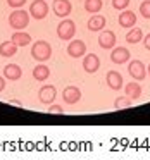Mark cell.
<instances>
[{"label":"cell","mask_w":150,"mask_h":160,"mask_svg":"<svg viewBox=\"0 0 150 160\" xmlns=\"http://www.w3.org/2000/svg\"><path fill=\"white\" fill-rule=\"evenodd\" d=\"M4 78L9 81H18L23 78V69L18 64H7L4 67Z\"/></svg>","instance_id":"14"},{"label":"cell","mask_w":150,"mask_h":160,"mask_svg":"<svg viewBox=\"0 0 150 160\" xmlns=\"http://www.w3.org/2000/svg\"><path fill=\"white\" fill-rule=\"evenodd\" d=\"M140 14L145 19H150V0H145L140 4Z\"/></svg>","instance_id":"24"},{"label":"cell","mask_w":150,"mask_h":160,"mask_svg":"<svg viewBox=\"0 0 150 160\" xmlns=\"http://www.w3.org/2000/svg\"><path fill=\"white\" fill-rule=\"evenodd\" d=\"M50 76V69L47 66H43V64H40V66H36L35 69H33V78H35L36 81H47Z\"/></svg>","instance_id":"20"},{"label":"cell","mask_w":150,"mask_h":160,"mask_svg":"<svg viewBox=\"0 0 150 160\" xmlns=\"http://www.w3.org/2000/svg\"><path fill=\"white\" fill-rule=\"evenodd\" d=\"M86 53V45L81 40H73V42L67 45V55L73 57V59H78V57H83Z\"/></svg>","instance_id":"9"},{"label":"cell","mask_w":150,"mask_h":160,"mask_svg":"<svg viewBox=\"0 0 150 160\" xmlns=\"http://www.w3.org/2000/svg\"><path fill=\"white\" fill-rule=\"evenodd\" d=\"M105 24H107V19L104 18V16H100V14H95V16H91L90 19H88V29L90 31H100V29H104L105 28Z\"/></svg>","instance_id":"16"},{"label":"cell","mask_w":150,"mask_h":160,"mask_svg":"<svg viewBox=\"0 0 150 160\" xmlns=\"http://www.w3.org/2000/svg\"><path fill=\"white\" fill-rule=\"evenodd\" d=\"M129 2H131V0H112V7H114L116 11H124V9H128Z\"/></svg>","instance_id":"25"},{"label":"cell","mask_w":150,"mask_h":160,"mask_svg":"<svg viewBox=\"0 0 150 160\" xmlns=\"http://www.w3.org/2000/svg\"><path fill=\"white\" fill-rule=\"evenodd\" d=\"M74 33H76V24H74L73 19L64 18L62 21L59 22V26H57V36H59L60 40H64V42L73 40Z\"/></svg>","instance_id":"3"},{"label":"cell","mask_w":150,"mask_h":160,"mask_svg":"<svg viewBox=\"0 0 150 160\" xmlns=\"http://www.w3.org/2000/svg\"><path fill=\"white\" fill-rule=\"evenodd\" d=\"M52 11H54V14H55L57 18L64 19V18H67V16L71 14V11H73V5H71L69 0H54Z\"/></svg>","instance_id":"6"},{"label":"cell","mask_w":150,"mask_h":160,"mask_svg":"<svg viewBox=\"0 0 150 160\" xmlns=\"http://www.w3.org/2000/svg\"><path fill=\"white\" fill-rule=\"evenodd\" d=\"M26 4V0H7V5L12 9H21Z\"/></svg>","instance_id":"26"},{"label":"cell","mask_w":150,"mask_h":160,"mask_svg":"<svg viewBox=\"0 0 150 160\" xmlns=\"http://www.w3.org/2000/svg\"><path fill=\"white\" fill-rule=\"evenodd\" d=\"M62 98H64V102H66V103L74 105V103H78V102L81 100V90H80L78 86H73V84H69V86L64 88Z\"/></svg>","instance_id":"8"},{"label":"cell","mask_w":150,"mask_h":160,"mask_svg":"<svg viewBox=\"0 0 150 160\" xmlns=\"http://www.w3.org/2000/svg\"><path fill=\"white\" fill-rule=\"evenodd\" d=\"M131 103H133V100H129L128 97H121L114 102V107L116 108H128V107H131Z\"/></svg>","instance_id":"23"},{"label":"cell","mask_w":150,"mask_h":160,"mask_svg":"<svg viewBox=\"0 0 150 160\" xmlns=\"http://www.w3.org/2000/svg\"><path fill=\"white\" fill-rule=\"evenodd\" d=\"M128 72H129V76H131L135 81H142V79H145V76H147L145 64H143L142 60H138V59L131 60V62L128 64Z\"/></svg>","instance_id":"5"},{"label":"cell","mask_w":150,"mask_h":160,"mask_svg":"<svg viewBox=\"0 0 150 160\" xmlns=\"http://www.w3.org/2000/svg\"><path fill=\"white\" fill-rule=\"evenodd\" d=\"M98 67H100V60H98V57L95 55V53H88V55H85V59H83V69L86 71L88 74L97 72Z\"/></svg>","instance_id":"13"},{"label":"cell","mask_w":150,"mask_h":160,"mask_svg":"<svg viewBox=\"0 0 150 160\" xmlns=\"http://www.w3.org/2000/svg\"><path fill=\"white\" fill-rule=\"evenodd\" d=\"M147 74L150 76V64H148V67H147Z\"/></svg>","instance_id":"30"},{"label":"cell","mask_w":150,"mask_h":160,"mask_svg":"<svg viewBox=\"0 0 150 160\" xmlns=\"http://www.w3.org/2000/svg\"><path fill=\"white\" fill-rule=\"evenodd\" d=\"M143 40V31L142 28H133L128 31V35H126V42L131 43V45H135V43H140Z\"/></svg>","instance_id":"21"},{"label":"cell","mask_w":150,"mask_h":160,"mask_svg":"<svg viewBox=\"0 0 150 160\" xmlns=\"http://www.w3.org/2000/svg\"><path fill=\"white\" fill-rule=\"evenodd\" d=\"M98 45H100V48H104V50L114 48V45H116V33L109 31V29H104V31L100 33V36H98Z\"/></svg>","instance_id":"10"},{"label":"cell","mask_w":150,"mask_h":160,"mask_svg":"<svg viewBox=\"0 0 150 160\" xmlns=\"http://www.w3.org/2000/svg\"><path fill=\"white\" fill-rule=\"evenodd\" d=\"M124 91H126V97L129 98V100H138L140 97H142V86H140L138 83H135V81H133V83H128L124 86Z\"/></svg>","instance_id":"18"},{"label":"cell","mask_w":150,"mask_h":160,"mask_svg":"<svg viewBox=\"0 0 150 160\" xmlns=\"http://www.w3.org/2000/svg\"><path fill=\"white\" fill-rule=\"evenodd\" d=\"M18 53V45L12 40H5L0 43V57H14Z\"/></svg>","instance_id":"17"},{"label":"cell","mask_w":150,"mask_h":160,"mask_svg":"<svg viewBox=\"0 0 150 160\" xmlns=\"http://www.w3.org/2000/svg\"><path fill=\"white\" fill-rule=\"evenodd\" d=\"M11 40L18 47H28L29 43H31V35H29V33H26V31H16L14 35H12Z\"/></svg>","instance_id":"19"},{"label":"cell","mask_w":150,"mask_h":160,"mask_svg":"<svg viewBox=\"0 0 150 160\" xmlns=\"http://www.w3.org/2000/svg\"><path fill=\"white\" fill-rule=\"evenodd\" d=\"M4 88H5V78H4V76H0V93L4 91Z\"/></svg>","instance_id":"29"},{"label":"cell","mask_w":150,"mask_h":160,"mask_svg":"<svg viewBox=\"0 0 150 160\" xmlns=\"http://www.w3.org/2000/svg\"><path fill=\"white\" fill-rule=\"evenodd\" d=\"M55 97H57V90H55L54 84H45V86H42L40 91H38V98H40V102H42L43 105L54 103Z\"/></svg>","instance_id":"7"},{"label":"cell","mask_w":150,"mask_h":160,"mask_svg":"<svg viewBox=\"0 0 150 160\" xmlns=\"http://www.w3.org/2000/svg\"><path fill=\"white\" fill-rule=\"evenodd\" d=\"M47 14H49V4H47L45 0H35V2H31V5H29V16L31 18H35L36 21H42V19H45Z\"/></svg>","instance_id":"4"},{"label":"cell","mask_w":150,"mask_h":160,"mask_svg":"<svg viewBox=\"0 0 150 160\" xmlns=\"http://www.w3.org/2000/svg\"><path fill=\"white\" fill-rule=\"evenodd\" d=\"M49 114H55V115L64 114V108L60 107V105H54V103H50V105H49Z\"/></svg>","instance_id":"27"},{"label":"cell","mask_w":150,"mask_h":160,"mask_svg":"<svg viewBox=\"0 0 150 160\" xmlns=\"http://www.w3.org/2000/svg\"><path fill=\"white\" fill-rule=\"evenodd\" d=\"M102 0H85V11L90 14H98L102 9Z\"/></svg>","instance_id":"22"},{"label":"cell","mask_w":150,"mask_h":160,"mask_svg":"<svg viewBox=\"0 0 150 160\" xmlns=\"http://www.w3.org/2000/svg\"><path fill=\"white\" fill-rule=\"evenodd\" d=\"M105 81H107L109 88L111 90H121L122 84H124V81H122V76L117 72V71H109L107 72V78H105Z\"/></svg>","instance_id":"15"},{"label":"cell","mask_w":150,"mask_h":160,"mask_svg":"<svg viewBox=\"0 0 150 160\" xmlns=\"http://www.w3.org/2000/svg\"><path fill=\"white\" fill-rule=\"evenodd\" d=\"M29 12L23 11V9H14L9 16V26L12 29H18V31H23L24 28H28L29 24Z\"/></svg>","instance_id":"1"},{"label":"cell","mask_w":150,"mask_h":160,"mask_svg":"<svg viewBox=\"0 0 150 160\" xmlns=\"http://www.w3.org/2000/svg\"><path fill=\"white\" fill-rule=\"evenodd\" d=\"M129 57H131V53L126 47H117V48H112L111 52V60L114 64H126L129 60Z\"/></svg>","instance_id":"12"},{"label":"cell","mask_w":150,"mask_h":160,"mask_svg":"<svg viewBox=\"0 0 150 160\" xmlns=\"http://www.w3.org/2000/svg\"><path fill=\"white\" fill-rule=\"evenodd\" d=\"M117 22H119V26H121V28H126V29L135 28V24H136V16H135V12H133V11H126V9H124V11L119 14Z\"/></svg>","instance_id":"11"},{"label":"cell","mask_w":150,"mask_h":160,"mask_svg":"<svg viewBox=\"0 0 150 160\" xmlns=\"http://www.w3.org/2000/svg\"><path fill=\"white\" fill-rule=\"evenodd\" d=\"M143 45H145L147 50H150V33L145 36V40H143Z\"/></svg>","instance_id":"28"},{"label":"cell","mask_w":150,"mask_h":160,"mask_svg":"<svg viewBox=\"0 0 150 160\" xmlns=\"http://www.w3.org/2000/svg\"><path fill=\"white\" fill-rule=\"evenodd\" d=\"M31 57L38 62H45L52 57V47H50L49 42L45 40H38V42L33 43L31 47Z\"/></svg>","instance_id":"2"}]
</instances>
